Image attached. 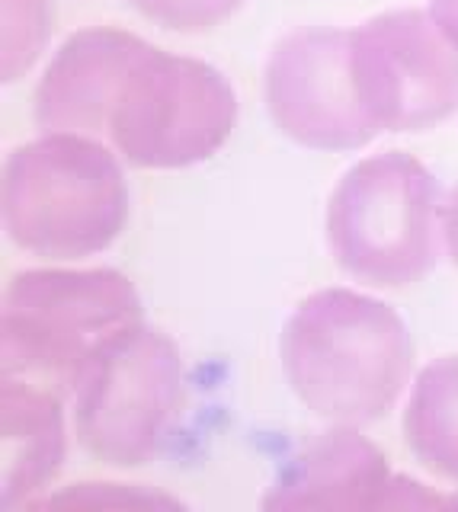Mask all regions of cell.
Listing matches in <instances>:
<instances>
[{
  "mask_svg": "<svg viewBox=\"0 0 458 512\" xmlns=\"http://www.w3.org/2000/svg\"><path fill=\"white\" fill-rule=\"evenodd\" d=\"M282 372L321 420L366 426L398 404L414 346L391 304L353 288L308 295L279 336Z\"/></svg>",
  "mask_w": 458,
  "mask_h": 512,
  "instance_id": "1",
  "label": "cell"
},
{
  "mask_svg": "<svg viewBox=\"0 0 458 512\" xmlns=\"http://www.w3.org/2000/svg\"><path fill=\"white\" fill-rule=\"evenodd\" d=\"M125 221L122 167L93 135L49 132L10 151L4 224L17 247L45 260H81L113 247Z\"/></svg>",
  "mask_w": 458,
  "mask_h": 512,
  "instance_id": "2",
  "label": "cell"
},
{
  "mask_svg": "<svg viewBox=\"0 0 458 512\" xmlns=\"http://www.w3.org/2000/svg\"><path fill=\"white\" fill-rule=\"evenodd\" d=\"M141 298L116 269H26L4 292V375L74 394L106 340L141 324Z\"/></svg>",
  "mask_w": 458,
  "mask_h": 512,
  "instance_id": "3",
  "label": "cell"
},
{
  "mask_svg": "<svg viewBox=\"0 0 458 512\" xmlns=\"http://www.w3.org/2000/svg\"><path fill=\"white\" fill-rule=\"evenodd\" d=\"M439 215V180L414 154L366 157L330 192V253L343 272L366 285H410L439 260Z\"/></svg>",
  "mask_w": 458,
  "mask_h": 512,
  "instance_id": "4",
  "label": "cell"
},
{
  "mask_svg": "<svg viewBox=\"0 0 458 512\" xmlns=\"http://www.w3.org/2000/svg\"><path fill=\"white\" fill-rule=\"evenodd\" d=\"M238 96L212 64L148 48L116 90L106 135L125 164L180 170L209 160L231 138Z\"/></svg>",
  "mask_w": 458,
  "mask_h": 512,
  "instance_id": "5",
  "label": "cell"
},
{
  "mask_svg": "<svg viewBox=\"0 0 458 512\" xmlns=\"http://www.w3.org/2000/svg\"><path fill=\"white\" fill-rule=\"evenodd\" d=\"M183 400V359L167 333L141 324L106 340L74 388L84 452L116 468L148 464Z\"/></svg>",
  "mask_w": 458,
  "mask_h": 512,
  "instance_id": "6",
  "label": "cell"
},
{
  "mask_svg": "<svg viewBox=\"0 0 458 512\" xmlns=\"http://www.w3.org/2000/svg\"><path fill=\"white\" fill-rule=\"evenodd\" d=\"M353 36V74L382 132H426L458 112V45L433 13L388 10Z\"/></svg>",
  "mask_w": 458,
  "mask_h": 512,
  "instance_id": "7",
  "label": "cell"
},
{
  "mask_svg": "<svg viewBox=\"0 0 458 512\" xmlns=\"http://www.w3.org/2000/svg\"><path fill=\"white\" fill-rule=\"evenodd\" d=\"M263 96L276 128L302 148L356 151L382 132L356 87L350 32L282 36L266 61Z\"/></svg>",
  "mask_w": 458,
  "mask_h": 512,
  "instance_id": "8",
  "label": "cell"
},
{
  "mask_svg": "<svg viewBox=\"0 0 458 512\" xmlns=\"http://www.w3.org/2000/svg\"><path fill=\"white\" fill-rule=\"evenodd\" d=\"M148 42L125 29H81L58 48L36 87V122L45 132L106 135L116 90Z\"/></svg>",
  "mask_w": 458,
  "mask_h": 512,
  "instance_id": "9",
  "label": "cell"
},
{
  "mask_svg": "<svg viewBox=\"0 0 458 512\" xmlns=\"http://www.w3.org/2000/svg\"><path fill=\"white\" fill-rule=\"evenodd\" d=\"M394 474L382 448L337 423L311 436L282 464L263 509H388Z\"/></svg>",
  "mask_w": 458,
  "mask_h": 512,
  "instance_id": "10",
  "label": "cell"
},
{
  "mask_svg": "<svg viewBox=\"0 0 458 512\" xmlns=\"http://www.w3.org/2000/svg\"><path fill=\"white\" fill-rule=\"evenodd\" d=\"M0 448H4V503L29 506L55 480L65 461V416L61 397L33 381L7 378L0 388Z\"/></svg>",
  "mask_w": 458,
  "mask_h": 512,
  "instance_id": "11",
  "label": "cell"
},
{
  "mask_svg": "<svg viewBox=\"0 0 458 512\" xmlns=\"http://www.w3.org/2000/svg\"><path fill=\"white\" fill-rule=\"evenodd\" d=\"M414 458L442 480H458V356L436 359L414 381L404 410Z\"/></svg>",
  "mask_w": 458,
  "mask_h": 512,
  "instance_id": "12",
  "label": "cell"
},
{
  "mask_svg": "<svg viewBox=\"0 0 458 512\" xmlns=\"http://www.w3.org/2000/svg\"><path fill=\"white\" fill-rule=\"evenodd\" d=\"M52 32L49 0H4V80H20Z\"/></svg>",
  "mask_w": 458,
  "mask_h": 512,
  "instance_id": "13",
  "label": "cell"
},
{
  "mask_svg": "<svg viewBox=\"0 0 458 512\" xmlns=\"http://www.w3.org/2000/svg\"><path fill=\"white\" fill-rule=\"evenodd\" d=\"M244 0H132V7L177 32H205L241 10Z\"/></svg>",
  "mask_w": 458,
  "mask_h": 512,
  "instance_id": "14",
  "label": "cell"
},
{
  "mask_svg": "<svg viewBox=\"0 0 458 512\" xmlns=\"http://www.w3.org/2000/svg\"><path fill=\"white\" fill-rule=\"evenodd\" d=\"M33 506H93V509H109V506H180L164 493L154 490H138L129 484H74L68 493H55L49 500H36Z\"/></svg>",
  "mask_w": 458,
  "mask_h": 512,
  "instance_id": "15",
  "label": "cell"
},
{
  "mask_svg": "<svg viewBox=\"0 0 458 512\" xmlns=\"http://www.w3.org/2000/svg\"><path fill=\"white\" fill-rule=\"evenodd\" d=\"M442 237H446L452 263L458 266V186L449 192L446 205H442Z\"/></svg>",
  "mask_w": 458,
  "mask_h": 512,
  "instance_id": "16",
  "label": "cell"
},
{
  "mask_svg": "<svg viewBox=\"0 0 458 512\" xmlns=\"http://www.w3.org/2000/svg\"><path fill=\"white\" fill-rule=\"evenodd\" d=\"M430 13L436 26L458 45V0H430Z\"/></svg>",
  "mask_w": 458,
  "mask_h": 512,
  "instance_id": "17",
  "label": "cell"
},
{
  "mask_svg": "<svg viewBox=\"0 0 458 512\" xmlns=\"http://www.w3.org/2000/svg\"><path fill=\"white\" fill-rule=\"evenodd\" d=\"M452 500H455V506H458V496H452Z\"/></svg>",
  "mask_w": 458,
  "mask_h": 512,
  "instance_id": "18",
  "label": "cell"
}]
</instances>
